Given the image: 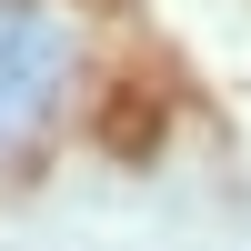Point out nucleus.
<instances>
[{
	"mask_svg": "<svg viewBox=\"0 0 251 251\" xmlns=\"http://www.w3.org/2000/svg\"><path fill=\"white\" fill-rule=\"evenodd\" d=\"M71 20L50 10V0H0V151L10 141H30L40 121L60 111V91H71Z\"/></svg>",
	"mask_w": 251,
	"mask_h": 251,
	"instance_id": "nucleus-1",
	"label": "nucleus"
}]
</instances>
